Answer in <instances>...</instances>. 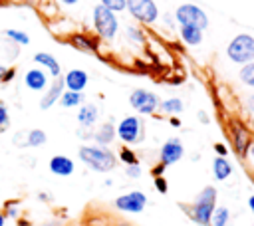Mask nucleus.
Listing matches in <instances>:
<instances>
[{"instance_id": "nucleus-48", "label": "nucleus", "mask_w": 254, "mask_h": 226, "mask_svg": "<svg viewBox=\"0 0 254 226\" xmlns=\"http://www.w3.org/2000/svg\"><path fill=\"white\" fill-rule=\"evenodd\" d=\"M4 71H6V67L2 65V61H0V79H2V75H4Z\"/></svg>"}, {"instance_id": "nucleus-18", "label": "nucleus", "mask_w": 254, "mask_h": 226, "mask_svg": "<svg viewBox=\"0 0 254 226\" xmlns=\"http://www.w3.org/2000/svg\"><path fill=\"white\" fill-rule=\"evenodd\" d=\"M97 115H99L97 105H93V103L81 105L79 111H77L79 127H83V129H93V127H95V121H97Z\"/></svg>"}, {"instance_id": "nucleus-41", "label": "nucleus", "mask_w": 254, "mask_h": 226, "mask_svg": "<svg viewBox=\"0 0 254 226\" xmlns=\"http://www.w3.org/2000/svg\"><path fill=\"white\" fill-rule=\"evenodd\" d=\"M246 111L254 113V93H250V95L246 97Z\"/></svg>"}, {"instance_id": "nucleus-4", "label": "nucleus", "mask_w": 254, "mask_h": 226, "mask_svg": "<svg viewBox=\"0 0 254 226\" xmlns=\"http://www.w3.org/2000/svg\"><path fill=\"white\" fill-rule=\"evenodd\" d=\"M175 20L179 26H194L198 30H206L208 28V16L206 12L198 6V4H192V2H185L181 4L177 10H175Z\"/></svg>"}, {"instance_id": "nucleus-44", "label": "nucleus", "mask_w": 254, "mask_h": 226, "mask_svg": "<svg viewBox=\"0 0 254 226\" xmlns=\"http://www.w3.org/2000/svg\"><path fill=\"white\" fill-rule=\"evenodd\" d=\"M62 4H65V6H73V4H77L79 0H60Z\"/></svg>"}, {"instance_id": "nucleus-36", "label": "nucleus", "mask_w": 254, "mask_h": 226, "mask_svg": "<svg viewBox=\"0 0 254 226\" xmlns=\"http://www.w3.org/2000/svg\"><path fill=\"white\" fill-rule=\"evenodd\" d=\"M77 135H79L81 141H89V139H93V129H83V127H79V129H77Z\"/></svg>"}, {"instance_id": "nucleus-26", "label": "nucleus", "mask_w": 254, "mask_h": 226, "mask_svg": "<svg viewBox=\"0 0 254 226\" xmlns=\"http://www.w3.org/2000/svg\"><path fill=\"white\" fill-rule=\"evenodd\" d=\"M238 79L248 85V87H254V61H248L244 65H240V71H238Z\"/></svg>"}, {"instance_id": "nucleus-45", "label": "nucleus", "mask_w": 254, "mask_h": 226, "mask_svg": "<svg viewBox=\"0 0 254 226\" xmlns=\"http://www.w3.org/2000/svg\"><path fill=\"white\" fill-rule=\"evenodd\" d=\"M38 198H40V200H50V194H46V192H40V194H38Z\"/></svg>"}, {"instance_id": "nucleus-31", "label": "nucleus", "mask_w": 254, "mask_h": 226, "mask_svg": "<svg viewBox=\"0 0 254 226\" xmlns=\"http://www.w3.org/2000/svg\"><path fill=\"white\" fill-rule=\"evenodd\" d=\"M99 4H101V6H105L107 10H111L113 14H117V12H123V10H125L127 0H101Z\"/></svg>"}, {"instance_id": "nucleus-19", "label": "nucleus", "mask_w": 254, "mask_h": 226, "mask_svg": "<svg viewBox=\"0 0 254 226\" xmlns=\"http://www.w3.org/2000/svg\"><path fill=\"white\" fill-rule=\"evenodd\" d=\"M234 167L226 157H214L212 159V174L216 180H226L232 174Z\"/></svg>"}, {"instance_id": "nucleus-38", "label": "nucleus", "mask_w": 254, "mask_h": 226, "mask_svg": "<svg viewBox=\"0 0 254 226\" xmlns=\"http://www.w3.org/2000/svg\"><path fill=\"white\" fill-rule=\"evenodd\" d=\"M165 170H167V167H165L163 163H157V165L151 169V174H153V176H163Z\"/></svg>"}, {"instance_id": "nucleus-8", "label": "nucleus", "mask_w": 254, "mask_h": 226, "mask_svg": "<svg viewBox=\"0 0 254 226\" xmlns=\"http://www.w3.org/2000/svg\"><path fill=\"white\" fill-rule=\"evenodd\" d=\"M159 97L157 93L149 91V89H135L129 95V105L139 113V115H153L159 109Z\"/></svg>"}, {"instance_id": "nucleus-21", "label": "nucleus", "mask_w": 254, "mask_h": 226, "mask_svg": "<svg viewBox=\"0 0 254 226\" xmlns=\"http://www.w3.org/2000/svg\"><path fill=\"white\" fill-rule=\"evenodd\" d=\"M179 32L187 46H198L202 42V30H198L194 26H181Z\"/></svg>"}, {"instance_id": "nucleus-23", "label": "nucleus", "mask_w": 254, "mask_h": 226, "mask_svg": "<svg viewBox=\"0 0 254 226\" xmlns=\"http://www.w3.org/2000/svg\"><path fill=\"white\" fill-rule=\"evenodd\" d=\"M81 103H83V91H69V89H65L62 93V97H60V105L64 109H71V107H77Z\"/></svg>"}, {"instance_id": "nucleus-9", "label": "nucleus", "mask_w": 254, "mask_h": 226, "mask_svg": "<svg viewBox=\"0 0 254 226\" xmlns=\"http://www.w3.org/2000/svg\"><path fill=\"white\" fill-rule=\"evenodd\" d=\"M115 208L121 210V212H127V214H139L145 210L147 206V194L141 192V190H129L121 196L115 198Z\"/></svg>"}, {"instance_id": "nucleus-43", "label": "nucleus", "mask_w": 254, "mask_h": 226, "mask_svg": "<svg viewBox=\"0 0 254 226\" xmlns=\"http://www.w3.org/2000/svg\"><path fill=\"white\" fill-rule=\"evenodd\" d=\"M248 208H250V212L254 214V194L248 196Z\"/></svg>"}, {"instance_id": "nucleus-14", "label": "nucleus", "mask_w": 254, "mask_h": 226, "mask_svg": "<svg viewBox=\"0 0 254 226\" xmlns=\"http://www.w3.org/2000/svg\"><path fill=\"white\" fill-rule=\"evenodd\" d=\"M24 85L32 91H44L48 87V73L42 67H32L24 73Z\"/></svg>"}, {"instance_id": "nucleus-5", "label": "nucleus", "mask_w": 254, "mask_h": 226, "mask_svg": "<svg viewBox=\"0 0 254 226\" xmlns=\"http://www.w3.org/2000/svg\"><path fill=\"white\" fill-rule=\"evenodd\" d=\"M93 28H95L99 38L113 40L117 36V30H119V20L111 10H107L105 6L97 4L93 8Z\"/></svg>"}, {"instance_id": "nucleus-20", "label": "nucleus", "mask_w": 254, "mask_h": 226, "mask_svg": "<svg viewBox=\"0 0 254 226\" xmlns=\"http://www.w3.org/2000/svg\"><path fill=\"white\" fill-rule=\"evenodd\" d=\"M69 44L73 48H77L79 52H83V54H95V50H97V42L93 38L85 36V34H73L69 38Z\"/></svg>"}, {"instance_id": "nucleus-10", "label": "nucleus", "mask_w": 254, "mask_h": 226, "mask_svg": "<svg viewBox=\"0 0 254 226\" xmlns=\"http://www.w3.org/2000/svg\"><path fill=\"white\" fill-rule=\"evenodd\" d=\"M230 143H232V151L236 153V157L246 159L250 145H252V131L244 125H234L230 129Z\"/></svg>"}, {"instance_id": "nucleus-29", "label": "nucleus", "mask_w": 254, "mask_h": 226, "mask_svg": "<svg viewBox=\"0 0 254 226\" xmlns=\"http://www.w3.org/2000/svg\"><path fill=\"white\" fill-rule=\"evenodd\" d=\"M125 36H127V40L133 42V44H145V34H143V30H141L139 26H135V24H131V26L125 28Z\"/></svg>"}, {"instance_id": "nucleus-17", "label": "nucleus", "mask_w": 254, "mask_h": 226, "mask_svg": "<svg viewBox=\"0 0 254 226\" xmlns=\"http://www.w3.org/2000/svg\"><path fill=\"white\" fill-rule=\"evenodd\" d=\"M40 67H46L48 71H50V75L54 77V79H58V77H62V67H60V61L52 56V54H48V52H38V54H34V57H32Z\"/></svg>"}, {"instance_id": "nucleus-50", "label": "nucleus", "mask_w": 254, "mask_h": 226, "mask_svg": "<svg viewBox=\"0 0 254 226\" xmlns=\"http://www.w3.org/2000/svg\"><path fill=\"white\" fill-rule=\"evenodd\" d=\"M250 127H252V131H254V113H252V121H250Z\"/></svg>"}, {"instance_id": "nucleus-32", "label": "nucleus", "mask_w": 254, "mask_h": 226, "mask_svg": "<svg viewBox=\"0 0 254 226\" xmlns=\"http://www.w3.org/2000/svg\"><path fill=\"white\" fill-rule=\"evenodd\" d=\"M10 127V111L4 101H0V133H4Z\"/></svg>"}, {"instance_id": "nucleus-51", "label": "nucleus", "mask_w": 254, "mask_h": 226, "mask_svg": "<svg viewBox=\"0 0 254 226\" xmlns=\"http://www.w3.org/2000/svg\"><path fill=\"white\" fill-rule=\"evenodd\" d=\"M117 226H129V224H125V222H121V224H117Z\"/></svg>"}, {"instance_id": "nucleus-25", "label": "nucleus", "mask_w": 254, "mask_h": 226, "mask_svg": "<svg viewBox=\"0 0 254 226\" xmlns=\"http://www.w3.org/2000/svg\"><path fill=\"white\" fill-rule=\"evenodd\" d=\"M230 224V210L226 206H216L210 218V226H228Z\"/></svg>"}, {"instance_id": "nucleus-28", "label": "nucleus", "mask_w": 254, "mask_h": 226, "mask_svg": "<svg viewBox=\"0 0 254 226\" xmlns=\"http://www.w3.org/2000/svg\"><path fill=\"white\" fill-rule=\"evenodd\" d=\"M119 161H121L125 167H129V165H137V163H139V159H137L135 151H133L129 145L119 147Z\"/></svg>"}, {"instance_id": "nucleus-42", "label": "nucleus", "mask_w": 254, "mask_h": 226, "mask_svg": "<svg viewBox=\"0 0 254 226\" xmlns=\"http://www.w3.org/2000/svg\"><path fill=\"white\" fill-rule=\"evenodd\" d=\"M169 123H171V127H175V129H177V127H181L179 117H171V119H169Z\"/></svg>"}, {"instance_id": "nucleus-16", "label": "nucleus", "mask_w": 254, "mask_h": 226, "mask_svg": "<svg viewBox=\"0 0 254 226\" xmlns=\"http://www.w3.org/2000/svg\"><path fill=\"white\" fill-rule=\"evenodd\" d=\"M117 133H115V125L111 121H105L101 125H97L93 129V141L95 145H101V147H109L113 141H115Z\"/></svg>"}, {"instance_id": "nucleus-27", "label": "nucleus", "mask_w": 254, "mask_h": 226, "mask_svg": "<svg viewBox=\"0 0 254 226\" xmlns=\"http://www.w3.org/2000/svg\"><path fill=\"white\" fill-rule=\"evenodd\" d=\"M4 36H6L10 42L20 44V46H28V44H30V36H28L26 32H22V30H14V28H10V30H4Z\"/></svg>"}, {"instance_id": "nucleus-6", "label": "nucleus", "mask_w": 254, "mask_h": 226, "mask_svg": "<svg viewBox=\"0 0 254 226\" xmlns=\"http://www.w3.org/2000/svg\"><path fill=\"white\" fill-rule=\"evenodd\" d=\"M115 133L123 145H135L143 141V121L139 115H127L115 125Z\"/></svg>"}, {"instance_id": "nucleus-35", "label": "nucleus", "mask_w": 254, "mask_h": 226, "mask_svg": "<svg viewBox=\"0 0 254 226\" xmlns=\"http://www.w3.org/2000/svg\"><path fill=\"white\" fill-rule=\"evenodd\" d=\"M14 77H16V69H14V67H8V69L4 71V75H2L0 83H10Z\"/></svg>"}, {"instance_id": "nucleus-3", "label": "nucleus", "mask_w": 254, "mask_h": 226, "mask_svg": "<svg viewBox=\"0 0 254 226\" xmlns=\"http://www.w3.org/2000/svg\"><path fill=\"white\" fill-rule=\"evenodd\" d=\"M226 56L230 61L244 65L248 61H254V36L250 34H238L230 40V44L226 46Z\"/></svg>"}, {"instance_id": "nucleus-40", "label": "nucleus", "mask_w": 254, "mask_h": 226, "mask_svg": "<svg viewBox=\"0 0 254 226\" xmlns=\"http://www.w3.org/2000/svg\"><path fill=\"white\" fill-rule=\"evenodd\" d=\"M163 20H165V26H167V28H175V22H177V20H175L173 14H165Z\"/></svg>"}, {"instance_id": "nucleus-33", "label": "nucleus", "mask_w": 254, "mask_h": 226, "mask_svg": "<svg viewBox=\"0 0 254 226\" xmlns=\"http://www.w3.org/2000/svg\"><path fill=\"white\" fill-rule=\"evenodd\" d=\"M153 184H155L157 192L167 194V190H169V182H167V178H165V176H153Z\"/></svg>"}, {"instance_id": "nucleus-12", "label": "nucleus", "mask_w": 254, "mask_h": 226, "mask_svg": "<svg viewBox=\"0 0 254 226\" xmlns=\"http://www.w3.org/2000/svg\"><path fill=\"white\" fill-rule=\"evenodd\" d=\"M62 79H64L65 89H69V91H83L87 87V81H89L87 73L83 69H79V67L69 69L67 73L62 75Z\"/></svg>"}, {"instance_id": "nucleus-30", "label": "nucleus", "mask_w": 254, "mask_h": 226, "mask_svg": "<svg viewBox=\"0 0 254 226\" xmlns=\"http://www.w3.org/2000/svg\"><path fill=\"white\" fill-rule=\"evenodd\" d=\"M4 216L18 218L20 216V202L18 200H6L4 202Z\"/></svg>"}, {"instance_id": "nucleus-15", "label": "nucleus", "mask_w": 254, "mask_h": 226, "mask_svg": "<svg viewBox=\"0 0 254 226\" xmlns=\"http://www.w3.org/2000/svg\"><path fill=\"white\" fill-rule=\"evenodd\" d=\"M50 170L56 174V176H69V174H73V170H75V165H73V161L69 159V157H65V155H54L52 159H50Z\"/></svg>"}, {"instance_id": "nucleus-37", "label": "nucleus", "mask_w": 254, "mask_h": 226, "mask_svg": "<svg viewBox=\"0 0 254 226\" xmlns=\"http://www.w3.org/2000/svg\"><path fill=\"white\" fill-rule=\"evenodd\" d=\"M214 153H216V157H226L228 155V147L224 143H214Z\"/></svg>"}, {"instance_id": "nucleus-46", "label": "nucleus", "mask_w": 254, "mask_h": 226, "mask_svg": "<svg viewBox=\"0 0 254 226\" xmlns=\"http://www.w3.org/2000/svg\"><path fill=\"white\" fill-rule=\"evenodd\" d=\"M6 224V216H4V212L0 210V226H4Z\"/></svg>"}, {"instance_id": "nucleus-2", "label": "nucleus", "mask_w": 254, "mask_h": 226, "mask_svg": "<svg viewBox=\"0 0 254 226\" xmlns=\"http://www.w3.org/2000/svg\"><path fill=\"white\" fill-rule=\"evenodd\" d=\"M216 198H218L216 188H214L212 184L204 186V188L196 194L194 202L185 208L187 214H189V218H190L194 224H198V226H210V218H212V212H214V208H216Z\"/></svg>"}, {"instance_id": "nucleus-39", "label": "nucleus", "mask_w": 254, "mask_h": 226, "mask_svg": "<svg viewBox=\"0 0 254 226\" xmlns=\"http://www.w3.org/2000/svg\"><path fill=\"white\" fill-rule=\"evenodd\" d=\"M196 117H198V121H200L202 125H208V123H210V117H208V113H206V111H202V109L196 113Z\"/></svg>"}, {"instance_id": "nucleus-7", "label": "nucleus", "mask_w": 254, "mask_h": 226, "mask_svg": "<svg viewBox=\"0 0 254 226\" xmlns=\"http://www.w3.org/2000/svg\"><path fill=\"white\" fill-rule=\"evenodd\" d=\"M125 10L141 24H155L159 18V6L155 0H127Z\"/></svg>"}, {"instance_id": "nucleus-49", "label": "nucleus", "mask_w": 254, "mask_h": 226, "mask_svg": "<svg viewBox=\"0 0 254 226\" xmlns=\"http://www.w3.org/2000/svg\"><path fill=\"white\" fill-rule=\"evenodd\" d=\"M103 184H105V186H111V184H113V180H111V178H105V182H103Z\"/></svg>"}, {"instance_id": "nucleus-11", "label": "nucleus", "mask_w": 254, "mask_h": 226, "mask_svg": "<svg viewBox=\"0 0 254 226\" xmlns=\"http://www.w3.org/2000/svg\"><path fill=\"white\" fill-rule=\"evenodd\" d=\"M183 157H185V147H183V141L179 137L167 139L159 149V163H163L165 167L179 163Z\"/></svg>"}, {"instance_id": "nucleus-24", "label": "nucleus", "mask_w": 254, "mask_h": 226, "mask_svg": "<svg viewBox=\"0 0 254 226\" xmlns=\"http://www.w3.org/2000/svg\"><path fill=\"white\" fill-rule=\"evenodd\" d=\"M46 141H48V135L44 129H30V131H26L24 147H42V145H46Z\"/></svg>"}, {"instance_id": "nucleus-22", "label": "nucleus", "mask_w": 254, "mask_h": 226, "mask_svg": "<svg viewBox=\"0 0 254 226\" xmlns=\"http://www.w3.org/2000/svg\"><path fill=\"white\" fill-rule=\"evenodd\" d=\"M159 109H161L165 115L177 117L179 113H183L185 105H183V99H179V97H169V99H163V101L159 103Z\"/></svg>"}, {"instance_id": "nucleus-1", "label": "nucleus", "mask_w": 254, "mask_h": 226, "mask_svg": "<svg viewBox=\"0 0 254 226\" xmlns=\"http://www.w3.org/2000/svg\"><path fill=\"white\" fill-rule=\"evenodd\" d=\"M77 157L83 165H87L95 172H109L117 165V155L109 147H101V145H81Z\"/></svg>"}, {"instance_id": "nucleus-13", "label": "nucleus", "mask_w": 254, "mask_h": 226, "mask_svg": "<svg viewBox=\"0 0 254 226\" xmlns=\"http://www.w3.org/2000/svg\"><path fill=\"white\" fill-rule=\"evenodd\" d=\"M64 91H65L64 79H62V77L54 79V83L44 91V95H42V99H40V109L48 111L50 107H54V105H56V101H60V97H62V93H64Z\"/></svg>"}, {"instance_id": "nucleus-34", "label": "nucleus", "mask_w": 254, "mask_h": 226, "mask_svg": "<svg viewBox=\"0 0 254 226\" xmlns=\"http://www.w3.org/2000/svg\"><path fill=\"white\" fill-rule=\"evenodd\" d=\"M125 174H127L129 178H139V176L143 174V169H141L139 163H137V165H129V167H125Z\"/></svg>"}, {"instance_id": "nucleus-47", "label": "nucleus", "mask_w": 254, "mask_h": 226, "mask_svg": "<svg viewBox=\"0 0 254 226\" xmlns=\"http://www.w3.org/2000/svg\"><path fill=\"white\" fill-rule=\"evenodd\" d=\"M248 155L252 157V161H254V141H252V145H250V151H248Z\"/></svg>"}]
</instances>
